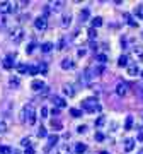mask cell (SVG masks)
Listing matches in <instances>:
<instances>
[{
	"label": "cell",
	"mask_w": 143,
	"mask_h": 154,
	"mask_svg": "<svg viewBox=\"0 0 143 154\" xmlns=\"http://www.w3.org/2000/svg\"><path fill=\"white\" fill-rule=\"evenodd\" d=\"M21 120L22 122H28L29 125H34L36 123V111H34L33 105H26L21 111Z\"/></svg>",
	"instance_id": "cell-1"
},
{
	"label": "cell",
	"mask_w": 143,
	"mask_h": 154,
	"mask_svg": "<svg viewBox=\"0 0 143 154\" xmlns=\"http://www.w3.org/2000/svg\"><path fill=\"white\" fill-rule=\"evenodd\" d=\"M82 110H85L87 113H95V111H101V105L95 98H87L82 101Z\"/></svg>",
	"instance_id": "cell-2"
},
{
	"label": "cell",
	"mask_w": 143,
	"mask_h": 154,
	"mask_svg": "<svg viewBox=\"0 0 143 154\" xmlns=\"http://www.w3.org/2000/svg\"><path fill=\"white\" fill-rule=\"evenodd\" d=\"M17 5H19V4H14V2H0V14H10V12H16Z\"/></svg>",
	"instance_id": "cell-3"
},
{
	"label": "cell",
	"mask_w": 143,
	"mask_h": 154,
	"mask_svg": "<svg viewBox=\"0 0 143 154\" xmlns=\"http://www.w3.org/2000/svg\"><path fill=\"white\" fill-rule=\"evenodd\" d=\"M10 39L14 43H21L22 39H24V29L22 28H14L10 31Z\"/></svg>",
	"instance_id": "cell-4"
},
{
	"label": "cell",
	"mask_w": 143,
	"mask_h": 154,
	"mask_svg": "<svg viewBox=\"0 0 143 154\" xmlns=\"http://www.w3.org/2000/svg\"><path fill=\"white\" fill-rule=\"evenodd\" d=\"M87 39H90V38H89V31H77L75 36H73L75 45H82V43H85Z\"/></svg>",
	"instance_id": "cell-5"
},
{
	"label": "cell",
	"mask_w": 143,
	"mask_h": 154,
	"mask_svg": "<svg viewBox=\"0 0 143 154\" xmlns=\"http://www.w3.org/2000/svg\"><path fill=\"white\" fill-rule=\"evenodd\" d=\"M48 26V22H46V16H39L34 19V28L38 29V31H44Z\"/></svg>",
	"instance_id": "cell-6"
},
{
	"label": "cell",
	"mask_w": 143,
	"mask_h": 154,
	"mask_svg": "<svg viewBox=\"0 0 143 154\" xmlns=\"http://www.w3.org/2000/svg\"><path fill=\"white\" fill-rule=\"evenodd\" d=\"M128 93V84L126 82H118V86H116V94L118 96H126Z\"/></svg>",
	"instance_id": "cell-7"
},
{
	"label": "cell",
	"mask_w": 143,
	"mask_h": 154,
	"mask_svg": "<svg viewBox=\"0 0 143 154\" xmlns=\"http://www.w3.org/2000/svg\"><path fill=\"white\" fill-rule=\"evenodd\" d=\"M131 57L135 58V60H142L143 58V46H133Z\"/></svg>",
	"instance_id": "cell-8"
},
{
	"label": "cell",
	"mask_w": 143,
	"mask_h": 154,
	"mask_svg": "<svg viewBox=\"0 0 143 154\" xmlns=\"http://www.w3.org/2000/svg\"><path fill=\"white\" fill-rule=\"evenodd\" d=\"M51 101H53V105H55V108H65L66 106V101L63 98H60V96H53V98H51Z\"/></svg>",
	"instance_id": "cell-9"
},
{
	"label": "cell",
	"mask_w": 143,
	"mask_h": 154,
	"mask_svg": "<svg viewBox=\"0 0 143 154\" xmlns=\"http://www.w3.org/2000/svg\"><path fill=\"white\" fill-rule=\"evenodd\" d=\"M31 89L33 91H41V89H46L43 81H39V79H34L33 82H31Z\"/></svg>",
	"instance_id": "cell-10"
},
{
	"label": "cell",
	"mask_w": 143,
	"mask_h": 154,
	"mask_svg": "<svg viewBox=\"0 0 143 154\" xmlns=\"http://www.w3.org/2000/svg\"><path fill=\"white\" fill-rule=\"evenodd\" d=\"M12 60H16V53H10V55H7V58L4 60V67H5L7 70L14 67V62H12Z\"/></svg>",
	"instance_id": "cell-11"
},
{
	"label": "cell",
	"mask_w": 143,
	"mask_h": 154,
	"mask_svg": "<svg viewBox=\"0 0 143 154\" xmlns=\"http://www.w3.org/2000/svg\"><path fill=\"white\" fill-rule=\"evenodd\" d=\"M138 72H140V69H138L136 62H135V63H130V65H128V75L135 77V75H138Z\"/></svg>",
	"instance_id": "cell-12"
},
{
	"label": "cell",
	"mask_w": 143,
	"mask_h": 154,
	"mask_svg": "<svg viewBox=\"0 0 143 154\" xmlns=\"http://www.w3.org/2000/svg\"><path fill=\"white\" fill-rule=\"evenodd\" d=\"M58 140H60V137H58L56 134H51V135H48V147H46V151H48L50 147H53V146H55Z\"/></svg>",
	"instance_id": "cell-13"
},
{
	"label": "cell",
	"mask_w": 143,
	"mask_h": 154,
	"mask_svg": "<svg viewBox=\"0 0 143 154\" xmlns=\"http://www.w3.org/2000/svg\"><path fill=\"white\" fill-rule=\"evenodd\" d=\"M70 24H72V14H65L63 16V19H61V28H70Z\"/></svg>",
	"instance_id": "cell-14"
},
{
	"label": "cell",
	"mask_w": 143,
	"mask_h": 154,
	"mask_svg": "<svg viewBox=\"0 0 143 154\" xmlns=\"http://www.w3.org/2000/svg\"><path fill=\"white\" fill-rule=\"evenodd\" d=\"M133 149H135V139H126L124 140V151L126 152H131Z\"/></svg>",
	"instance_id": "cell-15"
},
{
	"label": "cell",
	"mask_w": 143,
	"mask_h": 154,
	"mask_svg": "<svg viewBox=\"0 0 143 154\" xmlns=\"http://www.w3.org/2000/svg\"><path fill=\"white\" fill-rule=\"evenodd\" d=\"M56 154H72L70 147H68V144H61V146H58Z\"/></svg>",
	"instance_id": "cell-16"
},
{
	"label": "cell",
	"mask_w": 143,
	"mask_h": 154,
	"mask_svg": "<svg viewBox=\"0 0 143 154\" xmlns=\"http://www.w3.org/2000/svg\"><path fill=\"white\" fill-rule=\"evenodd\" d=\"M89 16H90V11H89V7H85V9H82V11H80V22H85L89 19Z\"/></svg>",
	"instance_id": "cell-17"
},
{
	"label": "cell",
	"mask_w": 143,
	"mask_h": 154,
	"mask_svg": "<svg viewBox=\"0 0 143 154\" xmlns=\"http://www.w3.org/2000/svg\"><path fill=\"white\" fill-rule=\"evenodd\" d=\"M61 69H63V70L73 69V62H72L70 58H63V60H61Z\"/></svg>",
	"instance_id": "cell-18"
},
{
	"label": "cell",
	"mask_w": 143,
	"mask_h": 154,
	"mask_svg": "<svg viewBox=\"0 0 143 154\" xmlns=\"http://www.w3.org/2000/svg\"><path fill=\"white\" fill-rule=\"evenodd\" d=\"M7 130H9V122L0 116V134H5Z\"/></svg>",
	"instance_id": "cell-19"
},
{
	"label": "cell",
	"mask_w": 143,
	"mask_h": 154,
	"mask_svg": "<svg viewBox=\"0 0 143 154\" xmlns=\"http://www.w3.org/2000/svg\"><path fill=\"white\" fill-rule=\"evenodd\" d=\"M63 93L66 94V96H73V94H75V89H73V86H72V84H65V86H63Z\"/></svg>",
	"instance_id": "cell-20"
},
{
	"label": "cell",
	"mask_w": 143,
	"mask_h": 154,
	"mask_svg": "<svg viewBox=\"0 0 143 154\" xmlns=\"http://www.w3.org/2000/svg\"><path fill=\"white\" fill-rule=\"evenodd\" d=\"M101 26H102V17H94L92 19V28L94 29H97V28H101Z\"/></svg>",
	"instance_id": "cell-21"
},
{
	"label": "cell",
	"mask_w": 143,
	"mask_h": 154,
	"mask_svg": "<svg viewBox=\"0 0 143 154\" xmlns=\"http://www.w3.org/2000/svg\"><path fill=\"white\" fill-rule=\"evenodd\" d=\"M85 151H87V146H85V144L78 142L77 146H75V152L77 154H82V152H85Z\"/></svg>",
	"instance_id": "cell-22"
},
{
	"label": "cell",
	"mask_w": 143,
	"mask_h": 154,
	"mask_svg": "<svg viewBox=\"0 0 143 154\" xmlns=\"http://www.w3.org/2000/svg\"><path fill=\"white\" fill-rule=\"evenodd\" d=\"M131 127H133V116L128 115L126 116V122H124V130H131Z\"/></svg>",
	"instance_id": "cell-23"
},
{
	"label": "cell",
	"mask_w": 143,
	"mask_h": 154,
	"mask_svg": "<svg viewBox=\"0 0 143 154\" xmlns=\"http://www.w3.org/2000/svg\"><path fill=\"white\" fill-rule=\"evenodd\" d=\"M118 65L119 67H128V57L126 55H121L118 58Z\"/></svg>",
	"instance_id": "cell-24"
},
{
	"label": "cell",
	"mask_w": 143,
	"mask_h": 154,
	"mask_svg": "<svg viewBox=\"0 0 143 154\" xmlns=\"http://www.w3.org/2000/svg\"><path fill=\"white\" fill-rule=\"evenodd\" d=\"M51 48H53V45L51 43H43L41 45V51H43V53H50Z\"/></svg>",
	"instance_id": "cell-25"
},
{
	"label": "cell",
	"mask_w": 143,
	"mask_h": 154,
	"mask_svg": "<svg viewBox=\"0 0 143 154\" xmlns=\"http://www.w3.org/2000/svg\"><path fill=\"white\" fill-rule=\"evenodd\" d=\"M70 115L73 118H80L82 116V110H77V108H70Z\"/></svg>",
	"instance_id": "cell-26"
},
{
	"label": "cell",
	"mask_w": 143,
	"mask_h": 154,
	"mask_svg": "<svg viewBox=\"0 0 143 154\" xmlns=\"http://www.w3.org/2000/svg\"><path fill=\"white\" fill-rule=\"evenodd\" d=\"M22 146H24V147L28 149V147H33V139L31 137H26V139H22Z\"/></svg>",
	"instance_id": "cell-27"
},
{
	"label": "cell",
	"mask_w": 143,
	"mask_h": 154,
	"mask_svg": "<svg viewBox=\"0 0 143 154\" xmlns=\"http://www.w3.org/2000/svg\"><path fill=\"white\" fill-rule=\"evenodd\" d=\"M51 128H55V130H61V122L60 120H51Z\"/></svg>",
	"instance_id": "cell-28"
},
{
	"label": "cell",
	"mask_w": 143,
	"mask_h": 154,
	"mask_svg": "<svg viewBox=\"0 0 143 154\" xmlns=\"http://www.w3.org/2000/svg\"><path fill=\"white\" fill-rule=\"evenodd\" d=\"M135 14H136V17L143 19V4H142V5H138L136 9H135Z\"/></svg>",
	"instance_id": "cell-29"
},
{
	"label": "cell",
	"mask_w": 143,
	"mask_h": 154,
	"mask_svg": "<svg viewBox=\"0 0 143 154\" xmlns=\"http://www.w3.org/2000/svg\"><path fill=\"white\" fill-rule=\"evenodd\" d=\"M38 72H39V69H38V67H34V65H29V69H28V74H29V75H36Z\"/></svg>",
	"instance_id": "cell-30"
},
{
	"label": "cell",
	"mask_w": 143,
	"mask_h": 154,
	"mask_svg": "<svg viewBox=\"0 0 143 154\" xmlns=\"http://www.w3.org/2000/svg\"><path fill=\"white\" fill-rule=\"evenodd\" d=\"M0 154H12V149L9 146H0Z\"/></svg>",
	"instance_id": "cell-31"
},
{
	"label": "cell",
	"mask_w": 143,
	"mask_h": 154,
	"mask_svg": "<svg viewBox=\"0 0 143 154\" xmlns=\"http://www.w3.org/2000/svg\"><path fill=\"white\" fill-rule=\"evenodd\" d=\"M28 69H29V67H28V65H24V63H19V65H17V72H19V74H24V72H28Z\"/></svg>",
	"instance_id": "cell-32"
},
{
	"label": "cell",
	"mask_w": 143,
	"mask_h": 154,
	"mask_svg": "<svg viewBox=\"0 0 143 154\" xmlns=\"http://www.w3.org/2000/svg\"><path fill=\"white\" fill-rule=\"evenodd\" d=\"M46 135H48L46 128H44V127H39L38 128V137H46Z\"/></svg>",
	"instance_id": "cell-33"
},
{
	"label": "cell",
	"mask_w": 143,
	"mask_h": 154,
	"mask_svg": "<svg viewBox=\"0 0 143 154\" xmlns=\"http://www.w3.org/2000/svg\"><path fill=\"white\" fill-rule=\"evenodd\" d=\"M61 5H63V2H55V4H53V7H51V11L53 12H58L61 9Z\"/></svg>",
	"instance_id": "cell-34"
},
{
	"label": "cell",
	"mask_w": 143,
	"mask_h": 154,
	"mask_svg": "<svg viewBox=\"0 0 143 154\" xmlns=\"http://www.w3.org/2000/svg\"><path fill=\"white\" fill-rule=\"evenodd\" d=\"M34 48H36V43H34V41H31V43L28 45V48H26V53H33Z\"/></svg>",
	"instance_id": "cell-35"
},
{
	"label": "cell",
	"mask_w": 143,
	"mask_h": 154,
	"mask_svg": "<svg viewBox=\"0 0 143 154\" xmlns=\"http://www.w3.org/2000/svg\"><path fill=\"white\" fill-rule=\"evenodd\" d=\"M123 16H124V19L128 21V24H130V26H138L136 22H135V21L131 19V17H130V14H123Z\"/></svg>",
	"instance_id": "cell-36"
},
{
	"label": "cell",
	"mask_w": 143,
	"mask_h": 154,
	"mask_svg": "<svg viewBox=\"0 0 143 154\" xmlns=\"http://www.w3.org/2000/svg\"><path fill=\"white\" fill-rule=\"evenodd\" d=\"M87 31H89V38H90V39H94V38H97V31H95V29H94V28L87 29Z\"/></svg>",
	"instance_id": "cell-37"
},
{
	"label": "cell",
	"mask_w": 143,
	"mask_h": 154,
	"mask_svg": "<svg viewBox=\"0 0 143 154\" xmlns=\"http://www.w3.org/2000/svg\"><path fill=\"white\" fill-rule=\"evenodd\" d=\"M104 123H106V118H104V116H99V118L95 120V127H102Z\"/></svg>",
	"instance_id": "cell-38"
},
{
	"label": "cell",
	"mask_w": 143,
	"mask_h": 154,
	"mask_svg": "<svg viewBox=\"0 0 143 154\" xmlns=\"http://www.w3.org/2000/svg\"><path fill=\"white\" fill-rule=\"evenodd\" d=\"M104 134L102 132H95V140H97V142H102V140H104Z\"/></svg>",
	"instance_id": "cell-39"
},
{
	"label": "cell",
	"mask_w": 143,
	"mask_h": 154,
	"mask_svg": "<svg viewBox=\"0 0 143 154\" xmlns=\"http://www.w3.org/2000/svg\"><path fill=\"white\" fill-rule=\"evenodd\" d=\"M56 50H65V39H63V38L58 41V45H56Z\"/></svg>",
	"instance_id": "cell-40"
},
{
	"label": "cell",
	"mask_w": 143,
	"mask_h": 154,
	"mask_svg": "<svg viewBox=\"0 0 143 154\" xmlns=\"http://www.w3.org/2000/svg\"><path fill=\"white\" fill-rule=\"evenodd\" d=\"M38 69H39V72H41V74H46V70H48V67H46V63H39V65H38Z\"/></svg>",
	"instance_id": "cell-41"
},
{
	"label": "cell",
	"mask_w": 143,
	"mask_h": 154,
	"mask_svg": "<svg viewBox=\"0 0 143 154\" xmlns=\"http://www.w3.org/2000/svg\"><path fill=\"white\" fill-rule=\"evenodd\" d=\"M10 86L12 88H17V86H19V79H17V77H12L10 79Z\"/></svg>",
	"instance_id": "cell-42"
},
{
	"label": "cell",
	"mask_w": 143,
	"mask_h": 154,
	"mask_svg": "<svg viewBox=\"0 0 143 154\" xmlns=\"http://www.w3.org/2000/svg\"><path fill=\"white\" fill-rule=\"evenodd\" d=\"M97 60H99L101 63H102V65H104L106 62H107V57H106V55H97Z\"/></svg>",
	"instance_id": "cell-43"
},
{
	"label": "cell",
	"mask_w": 143,
	"mask_h": 154,
	"mask_svg": "<svg viewBox=\"0 0 143 154\" xmlns=\"http://www.w3.org/2000/svg\"><path fill=\"white\" fill-rule=\"evenodd\" d=\"M46 116H48V108L43 106V108H41V118H46Z\"/></svg>",
	"instance_id": "cell-44"
},
{
	"label": "cell",
	"mask_w": 143,
	"mask_h": 154,
	"mask_svg": "<svg viewBox=\"0 0 143 154\" xmlns=\"http://www.w3.org/2000/svg\"><path fill=\"white\" fill-rule=\"evenodd\" d=\"M85 130H87V127H85V125L77 127V132H78V134H85Z\"/></svg>",
	"instance_id": "cell-45"
},
{
	"label": "cell",
	"mask_w": 143,
	"mask_h": 154,
	"mask_svg": "<svg viewBox=\"0 0 143 154\" xmlns=\"http://www.w3.org/2000/svg\"><path fill=\"white\" fill-rule=\"evenodd\" d=\"M51 115H60V108H55V106H53V110H51Z\"/></svg>",
	"instance_id": "cell-46"
},
{
	"label": "cell",
	"mask_w": 143,
	"mask_h": 154,
	"mask_svg": "<svg viewBox=\"0 0 143 154\" xmlns=\"http://www.w3.org/2000/svg\"><path fill=\"white\" fill-rule=\"evenodd\" d=\"M7 24V19L5 17H2V19H0V26H2V28H4V26H5Z\"/></svg>",
	"instance_id": "cell-47"
},
{
	"label": "cell",
	"mask_w": 143,
	"mask_h": 154,
	"mask_svg": "<svg viewBox=\"0 0 143 154\" xmlns=\"http://www.w3.org/2000/svg\"><path fill=\"white\" fill-rule=\"evenodd\" d=\"M77 55H78V57H85V50H78Z\"/></svg>",
	"instance_id": "cell-48"
},
{
	"label": "cell",
	"mask_w": 143,
	"mask_h": 154,
	"mask_svg": "<svg viewBox=\"0 0 143 154\" xmlns=\"http://www.w3.org/2000/svg\"><path fill=\"white\" fill-rule=\"evenodd\" d=\"M26 154H34V147H28L26 149Z\"/></svg>",
	"instance_id": "cell-49"
},
{
	"label": "cell",
	"mask_w": 143,
	"mask_h": 154,
	"mask_svg": "<svg viewBox=\"0 0 143 154\" xmlns=\"http://www.w3.org/2000/svg\"><path fill=\"white\" fill-rule=\"evenodd\" d=\"M138 140H143V130H140V134H138Z\"/></svg>",
	"instance_id": "cell-50"
},
{
	"label": "cell",
	"mask_w": 143,
	"mask_h": 154,
	"mask_svg": "<svg viewBox=\"0 0 143 154\" xmlns=\"http://www.w3.org/2000/svg\"><path fill=\"white\" fill-rule=\"evenodd\" d=\"M12 154H21V151H19V149H14V151H12Z\"/></svg>",
	"instance_id": "cell-51"
},
{
	"label": "cell",
	"mask_w": 143,
	"mask_h": 154,
	"mask_svg": "<svg viewBox=\"0 0 143 154\" xmlns=\"http://www.w3.org/2000/svg\"><path fill=\"white\" fill-rule=\"evenodd\" d=\"M101 154H109V152H107V151H102V152H101Z\"/></svg>",
	"instance_id": "cell-52"
},
{
	"label": "cell",
	"mask_w": 143,
	"mask_h": 154,
	"mask_svg": "<svg viewBox=\"0 0 143 154\" xmlns=\"http://www.w3.org/2000/svg\"><path fill=\"white\" fill-rule=\"evenodd\" d=\"M142 77H143V70H142Z\"/></svg>",
	"instance_id": "cell-53"
}]
</instances>
